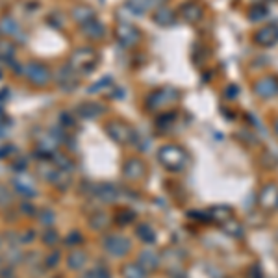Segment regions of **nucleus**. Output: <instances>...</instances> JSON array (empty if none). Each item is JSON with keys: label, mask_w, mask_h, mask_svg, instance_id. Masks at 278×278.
<instances>
[{"label": "nucleus", "mask_w": 278, "mask_h": 278, "mask_svg": "<svg viewBox=\"0 0 278 278\" xmlns=\"http://www.w3.org/2000/svg\"><path fill=\"white\" fill-rule=\"evenodd\" d=\"M158 160L162 162V165H165L167 169H171V171H178V169H182L187 162V154H185V150L182 147H178V145H165L160 148V152H158Z\"/></svg>", "instance_id": "nucleus-1"}, {"label": "nucleus", "mask_w": 278, "mask_h": 278, "mask_svg": "<svg viewBox=\"0 0 278 278\" xmlns=\"http://www.w3.org/2000/svg\"><path fill=\"white\" fill-rule=\"evenodd\" d=\"M97 63V52L93 49H78L71 56V67L74 71L89 72Z\"/></svg>", "instance_id": "nucleus-2"}, {"label": "nucleus", "mask_w": 278, "mask_h": 278, "mask_svg": "<svg viewBox=\"0 0 278 278\" xmlns=\"http://www.w3.org/2000/svg\"><path fill=\"white\" fill-rule=\"evenodd\" d=\"M24 76L33 85H47V83L50 82V71L45 65H41V63H28L24 67Z\"/></svg>", "instance_id": "nucleus-3"}, {"label": "nucleus", "mask_w": 278, "mask_h": 278, "mask_svg": "<svg viewBox=\"0 0 278 278\" xmlns=\"http://www.w3.org/2000/svg\"><path fill=\"white\" fill-rule=\"evenodd\" d=\"M104 248L114 256H124L130 250V239L121 234H112L104 239Z\"/></svg>", "instance_id": "nucleus-4"}, {"label": "nucleus", "mask_w": 278, "mask_h": 278, "mask_svg": "<svg viewBox=\"0 0 278 278\" xmlns=\"http://www.w3.org/2000/svg\"><path fill=\"white\" fill-rule=\"evenodd\" d=\"M117 39L123 43L124 47H132L135 43L139 41V30L135 28L134 24H130V22H121L119 26H117Z\"/></svg>", "instance_id": "nucleus-5"}, {"label": "nucleus", "mask_w": 278, "mask_h": 278, "mask_svg": "<svg viewBox=\"0 0 278 278\" xmlns=\"http://www.w3.org/2000/svg\"><path fill=\"white\" fill-rule=\"evenodd\" d=\"M106 132H108V135H110L114 141H117V143H128V141H134V139H132V137H134L132 130L123 123H110L108 126H106Z\"/></svg>", "instance_id": "nucleus-6"}, {"label": "nucleus", "mask_w": 278, "mask_h": 278, "mask_svg": "<svg viewBox=\"0 0 278 278\" xmlns=\"http://www.w3.org/2000/svg\"><path fill=\"white\" fill-rule=\"evenodd\" d=\"M254 91H256L258 97L262 98H273L278 95V80L277 78H262L260 82L254 85Z\"/></svg>", "instance_id": "nucleus-7"}, {"label": "nucleus", "mask_w": 278, "mask_h": 278, "mask_svg": "<svg viewBox=\"0 0 278 278\" xmlns=\"http://www.w3.org/2000/svg\"><path fill=\"white\" fill-rule=\"evenodd\" d=\"M256 41L263 47H271L278 41V26L277 24H267L256 33Z\"/></svg>", "instance_id": "nucleus-8"}, {"label": "nucleus", "mask_w": 278, "mask_h": 278, "mask_svg": "<svg viewBox=\"0 0 278 278\" xmlns=\"http://www.w3.org/2000/svg\"><path fill=\"white\" fill-rule=\"evenodd\" d=\"M13 187L19 191V193H22L24 196H33L35 195V184H33V180H32L28 175H19L13 178Z\"/></svg>", "instance_id": "nucleus-9"}, {"label": "nucleus", "mask_w": 278, "mask_h": 278, "mask_svg": "<svg viewBox=\"0 0 278 278\" xmlns=\"http://www.w3.org/2000/svg\"><path fill=\"white\" fill-rule=\"evenodd\" d=\"M260 204L267 210L278 206V187L277 185H265L260 193Z\"/></svg>", "instance_id": "nucleus-10"}, {"label": "nucleus", "mask_w": 278, "mask_h": 278, "mask_svg": "<svg viewBox=\"0 0 278 278\" xmlns=\"http://www.w3.org/2000/svg\"><path fill=\"white\" fill-rule=\"evenodd\" d=\"M145 175V164L137 158H132L124 164V176L128 180H139Z\"/></svg>", "instance_id": "nucleus-11"}, {"label": "nucleus", "mask_w": 278, "mask_h": 278, "mask_svg": "<svg viewBox=\"0 0 278 278\" xmlns=\"http://www.w3.org/2000/svg\"><path fill=\"white\" fill-rule=\"evenodd\" d=\"M72 71H74V69H72L71 65H69V67H63L62 71L58 72V78H56L58 83L62 85L63 89H67V91L72 89V87L78 83V80H76V76H74V72Z\"/></svg>", "instance_id": "nucleus-12"}, {"label": "nucleus", "mask_w": 278, "mask_h": 278, "mask_svg": "<svg viewBox=\"0 0 278 278\" xmlns=\"http://www.w3.org/2000/svg\"><path fill=\"white\" fill-rule=\"evenodd\" d=\"M97 196L102 200V202H115L119 198V189L112 184H102L97 189Z\"/></svg>", "instance_id": "nucleus-13"}, {"label": "nucleus", "mask_w": 278, "mask_h": 278, "mask_svg": "<svg viewBox=\"0 0 278 278\" xmlns=\"http://www.w3.org/2000/svg\"><path fill=\"white\" fill-rule=\"evenodd\" d=\"M180 15H182V19L187 22H196L200 17H202V10H200V6H196V4H184L182 6V11H180Z\"/></svg>", "instance_id": "nucleus-14"}, {"label": "nucleus", "mask_w": 278, "mask_h": 278, "mask_svg": "<svg viewBox=\"0 0 278 278\" xmlns=\"http://www.w3.org/2000/svg\"><path fill=\"white\" fill-rule=\"evenodd\" d=\"M158 262H160V258H158V254L156 252H152V250H143L141 254H139V265L145 269V271H150V269H154L156 265H158Z\"/></svg>", "instance_id": "nucleus-15"}, {"label": "nucleus", "mask_w": 278, "mask_h": 278, "mask_svg": "<svg viewBox=\"0 0 278 278\" xmlns=\"http://www.w3.org/2000/svg\"><path fill=\"white\" fill-rule=\"evenodd\" d=\"M175 97H176V93L165 97V91H158V93H154V95H150V97H148L147 104H148L150 108H160V106H164V104L175 100Z\"/></svg>", "instance_id": "nucleus-16"}, {"label": "nucleus", "mask_w": 278, "mask_h": 278, "mask_svg": "<svg viewBox=\"0 0 278 278\" xmlns=\"http://www.w3.org/2000/svg\"><path fill=\"white\" fill-rule=\"evenodd\" d=\"M83 32H85V33H87V37H91V39H100V37H102V33H104V28L98 21L91 19V21H87L85 24H83Z\"/></svg>", "instance_id": "nucleus-17"}, {"label": "nucleus", "mask_w": 278, "mask_h": 278, "mask_svg": "<svg viewBox=\"0 0 278 278\" xmlns=\"http://www.w3.org/2000/svg\"><path fill=\"white\" fill-rule=\"evenodd\" d=\"M72 17H74V21L76 22L85 24L87 21L95 19V13H93V10L91 8H87V6H78V8H74V11H72Z\"/></svg>", "instance_id": "nucleus-18"}, {"label": "nucleus", "mask_w": 278, "mask_h": 278, "mask_svg": "<svg viewBox=\"0 0 278 278\" xmlns=\"http://www.w3.org/2000/svg\"><path fill=\"white\" fill-rule=\"evenodd\" d=\"M80 114H82L85 119H95L97 115L102 114V106L97 102H85L80 106Z\"/></svg>", "instance_id": "nucleus-19"}, {"label": "nucleus", "mask_w": 278, "mask_h": 278, "mask_svg": "<svg viewBox=\"0 0 278 278\" xmlns=\"http://www.w3.org/2000/svg\"><path fill=\"white\" fill-rule=\"evenodd\" d=\"M52 162H54V165H56L58 169H62V171H67V173H71L72 171L71 158L62 154V152H54V154H52Z\"/></svg>", "instance_id": "nucleus-20"}, {"label": "nucleus", "mask_w": 278, "mask_h": 278, "mask_svg": "<svg viewBox=\"0 0 278 278\" xmlns=\"http://www.w3.org/2000/svg\"><path fill=\"white\" fill-rule=\"evenodd\" d=\"M85 262H87V256L83 254L82 250H74V252H71L69 260H67V265L71 269H82L85 265Z\"/></svg>", "instance_id": "nucleus-21"}, {"label": "nucleus", "mask_w": 278, "mask_h": 278, "mask_svg": "<svg viewBox=\"0 0 278 278\" xmlns=\"http://www.w3.org/2000/svg\"><path fill=\"white\" fill-rule=\"evenodd\" d=\"M89 225H91V228H95V230L106 228L110 225V217L106 215L104 212H97V213H93L91 219H89Z\"/></svg>", "instance_id": "nucleus-22"}, {"label": "nucleus", "mask_w": 278, "mask_h": 278, "mask_svg": "<svg viewBox=\"0 0 278 278\" xmlns=\"http://www.w3.org/2000/svg\"><path fill=\"white\" fill-rule=\"evenodd\" d=\"M124 278H145L147 277V271H145L139 263H130V265H124Z\"/></svg>", "instance_id": "nucleus-23"}, {"label": "nucleus", "mask_w": 278, "mask_h": 278, "mask_svg": "<svg viewBox=\"0 0 278 278\" xmlns=\"http://www.w3.org/2000/svg\"><path fill=\"white\" fill-rule=\"evenodd\" d=\"M175 21V15H173V11L167 10V8H160V11L156 13V22L158 24H171V22Z\"/></svg>", "instance_id": "nucleus-24"}, {"label": "nucleus", "mask_w": 278, "mask_h": 278, "mask_svg": "<svg viewBox=\"0 0 278 278\" xmlns=\"http://www.w3.org/2000/svg\"><path fill=\"white\" fill-rule=\"evenodd\" d=\"M137 236L141 237L145 243H152L156 237V232L154 228H150L148 225H141V227L137 228Z\"/></svg>", "instance_id": "nucleus-25"}, {"label": "nucleus", "mask_w": 278, "mask_h": 278, "mask_svg": "<svg viewBox=\"0 0 278 278\" xmlns=\"http://www.w3.org/2000/svg\"><path fill=\"white\" fill-rule=\"evenodd\" d=\"M13 54H15V49H13V45L10 41H0V58L10 60Z\"/></svg>", "instance_id": "nucleus-26"}, {"label": "nucleus", "mask_w": 278, "mask_h": 278, "mask_svg": "<svg viewBox=\"0 0 278 278\" xmlns=\"http://www.w3.org/2000/svg\"><path fill=\"white\" fill-rule=\"evenodd\" d=\"M43 241L52 247V245H56L58 243V234H56V230H52V228H47L45 232H43Z\"/></svg>", "instance_id": "nucleus-27"}, {"label": "nucleus", "mask_w": 278, "mask_h": 278, "mask_svg": "<svg viewBox=\"0 0 278 278\" xmlns=\"http://www.w3.org/2000/svg\"><path fill=\"white\" fill-rule=\"evenodd\" d=\"M11 202V191L6 185L0 184V206H8Z\"/></svg>", "instance_id": "nucleus-28"}, {"label": "nucleus", "mask_w": 278, "mask_h": 278, "mask_svg": "<svg viewBox=\"0 0 278 278\" xmlns=\"http://www.w3.org/2000/svg\"><path fill=\"white\" fill-rule=\"evenodd\" d=\"M82 241H83V237L80 232H71V234L67 236V239H65V243H67L69 247H71V245L72 247H76V245H80Z\"/></svg>", "instance_id": "nucleus-29"}, {"label": "nucleus", "mask_w": 278, "mask_h": 278, "mask_svg": "<svg viewBox=\"0 0 278 278\" xmlns=\"http://www.w3.org/2000/svg\"><path fill=\"white\" fill-rule=\"evenodd\" d=\"M8 260H10L11 263H19V262H22V252L17 247L10 248L8 250Z\"/></svg>", "instance_id": "nucleus-30"}, {"label": "nucleus", "mask_w": 278, "mask_h": 278, "mask_svg": "<svg viewBox=\"0 0 278 278\" xmlns=\"http://www.w3.org/2000/svg\"><path fill=\"white\" fill-rule=\"evenodd\" d=\"M0 28H2V30H6L8 33L19 30V28H17V24L13 22V19H4V21L0 22Z\"/></svg>", "instance_id": "nucleus-31"}, {"label": "nucleus", "mask_w": 278, "mask_h": 278, "mask_svg": "<svg viewBox=\"0 0 278 278\" xmlns=\"http://www.w3.org/2000/svg\"><path fill=\"white\" fill-rule=\"evenodd\" d=\"M87 278H110V273H108V269L98 267V269H95V271H89Z\"/></svg>", "instance_id": "nucleus-32"}, {"label": "nucleus", "mask_w": 278, "mask_h": 278, "mask_svg": "<svg viewBox=\"0 0 278 278\" xmlns=\"http://www.w3.org/2000/svg\"><path fill=\"white\" fill-rule=\"evenodd\" d=\"M250 17H252L254 21H260V19L265 17V10H263V8H254V10L250 11Z\"/></svg>", "instance_id": "nucleus-33"}, {"label": "nucleus", "mask_w": 278, "mask_h": 278, "mask_svg": "<svg viewBox=\"0 0 278 278\" xmlns=\"http://www.w3.org/2000/svg\"><path fill=\"white\" fill-rule=\"evenodd\" d=\"M13 167H15V171H19V173H21V171H24V169H26V160H24V158L17 160V162L13 164Z\"/></svg>", "instance_id": "nucleus-34"}, {"label": "nucleus", "mask_w": 278, "mask_h": 278, "mask_svg": "<svg viewBox=\"0 0 278 278\" xmlns=\"http://www.w3.org/2000/svg\"><path fill=\"white\" fill-rule=\"evenodd\" d=\"M58 262H60V254H58V252H56V254H50V256H49V260H47V265H56V263H58Z\"/></svg>", "instance_id": "nucleus-35"}, {"label": "nucleus", "mask_w": 278, "mask_h": 278, "mask_svg": "<svg viewBox=\"0 0 278 278\" xmlns=\"http://www.w3.org/2000/svg\"><path fill=\"white\" fill-rule=\"evenodd\" d=\"M41 219L45 221V223H47V225H50L52 221H54V213H52V212H43Z\"/></svg>", "instance_id": "nucleus-36"}, {"label": "nucleus", "mask_w": 278, "mask_h": 278, "mask_svg": "<svg viewBox=\"0 0 278 278\" xmlns=\"http://www.w3.org/2000/svg\"><path fill=\"white\" fill-rule=\"evenodd\" d=\"M0 278H13V271H11V269H4V271H0Z\"/></svg>", "instance_id": "nucleus-37"}, {"label": "nucleus", "mask_w": 278, "mask_h": 278, "mask_svg": "<svg viewBox=\"0 0 278 278\" xmlns=\"http://www.w3.org/2000/svg\"><path fill=\"white\" fill-rule=\"evenodd\" d=\"M21 210H22V212H28V215H32V213H33V206H32V204H26V202L21 206Z\"/></svg>", "instance_id": "nucleus-38"}, {"label": "nucleus", "mask_w": 278, "mask_h": 278, "mask_svg": "<svg viewBox=\"0 0 278 278\" xmlns=\"http://www.w3.org/2000/svg\"><path fill=\"white\" fill-rule=\"evenodd\" d=\"M275 132L278 134V119H277V123H275Z\"/></svg>", "instance_id": "nucleus-39"}]
</instances>
